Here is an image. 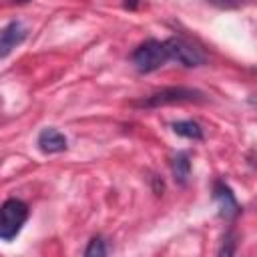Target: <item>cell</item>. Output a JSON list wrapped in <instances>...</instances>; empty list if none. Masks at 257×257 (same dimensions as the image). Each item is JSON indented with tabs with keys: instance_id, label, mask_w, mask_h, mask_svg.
I'll return each instance as SVG.
<instances>
[{
	"instance_id": "7",
	"label": "cell",
	"mask_w": 257,
	"mask_h": 257,
	"mask_svg": "<svg viewBox=\"0 0 257 257\" xmlns=\"http://www.w3.org/2000/svg\"><path fill=\"white\" fill-rule=\"evenodd\" d=\"M36 145H38V149H40L42 153H46V155L62 153V151H66V147H68L66 137H64L58 128H54V126H46V128H42V131L38 133Z\"/></svg>"
},
{
	"instance_id": "9",
	"label": "cell",
	"mask_w": 257,
	"mask_h": 257,
	"mask_svg": "<svg viewBox=\"0 0 257 257\" xmlns=\"http://www.w3.org/2000/svg\"><path fill=\"white\" fill-rule=\"evenodd\" d=\"M171 128L179 137H185V139H191V141H203V128L195 120H177V122L171 124Z\"/></svg>"
},
{
	"instance_id": "12",
	"label": "cell",
	"mask_w": 257,
	"mask_h": 257,
	"mask_svg": "<svg viewBox=\"0 0 257 257\" xmlns=\"http://www.w3.org/2000/svg\"><path fill=\"white\" fill-rule=\"evenodd\" d=\"M211 2H215L219 6H233L235 4V0H211Z\"/></svg>"
},
{
	"instance_id": "4",
	"label": "cell",
	"mask_w": 257,
	"mask_h": 257,
	"mask_svg": "<svg viewBox=\"0 0 257 257\" xmlns=\"http://www.w3.org/2000/svg\"><path fill=\"white\" fill-rule=\"evenodd\" d=\"M165 46H167V52H169V60H177L179 64H183L187 68L201 66L207 60V56L203 54V50L197 48L195 44H191L185 38L171 36V38L165 40Z\"/></svg>"
},
{
	"instance_id": "3",
	"label": "cell",
	"mask_w": 257,
	"mask_h": 257,
	"mask_svg": "<svg viewBox=\"0 0 257 257\" xmlns=\"http://www.w3.org/2000/svg\"><path fill=\"white\" fill-rule=\"evenodd\" d=\"M133 62L137 66L139 72H155L159 70L163 64H167L169 60V52H167V46H165V40H155V38H149L145 40L143 44H139L135 50H133Z\"/></svg>"
},
{
	"instance_id": "1",
	"label": "cell",
	"mask_w": 257,
	"mask_h": 257,
	"mask_svg": "<svg viewBox=\"0 0 257 257\" xmlns=\"http://www.w3.org/2000/svg\"><path fill=\"white\" fill-rule=\"evenodd\" d=\"M30 209L24 201L20 199H6L0 205V239L2 241H12L28 221Z\"/></svg>"
},
{
	"instance_id": "11",
	"label": "cell",
	"mask_w": 257,
	"mask_h": 257,
	"mask_svg": "<svg viewBox=\"0 0 257 257\" xmlns=\"http://www.w3.org/2000/svg\"><path fill=\"white\" fill-rule=\"evenodd\" d=\"M233 253H235L233 233H227V241H223V247L219 249V255H233Z\"/></svg>"
},
{
	"instance_id": "10",
	"label": "cell",
	"mask_w": 257,
	"mask_h": 257,
	"mask_svg": "<svg viewBox=\"0 0 257 257\" xmlns=\"http://www.w3.org/2000/svg\"><path fill=\"white\" fill-rule=\"evenodd\" d=\"M106 253H108V249H106L102 237H94V239H90L88 247L84 249V255H86V257H102V255H106Z\"/></svg>"
},
{
	"instance_id": "2",
	"label": "cell",
	"mask_w": 257,
	"mask_h": 257,
	"mask_svg": "<svg viewBox=\"0 0 257 257\" xmlns=\"http://www.w3.org/2000/svg\"><path fill=\"white\" fill-rule=\"evenodd\" d=\"M205 94L197 88H187V86H167L161 88L153 94H149L147 98L135 102L137 106H145V108H157V106H165V104H177V102H205Z\"/></svg>"
},
{
	"instance_id": "8",
	"label": "cell",
	"mask_w": 257,
	"mask_h": 257,
	"mask_svg": "<svg viewBox=\"0 0 257 257\" xmlns=\"http://www.w3.org/2000/svg\"><path fill=\"white\" fill-rule=\"evenodd\" d=\"M171 169H173V177L179 185H187L189 177H191V161H189V153L179 151L173 159H171Z\"/></svg>"
},
{
	"instance_id": "5",
	"label": "cell",
	"mask_w": 257,
	"mask_h": 257,
	"mask_svg": "<svg viewBox=\"0 0 257 257\" xmlns=\"http://www.w3.org/2000/svg\"><path fill=\"white\" fill-rule=\"evenodd\" d=\"M213 199H215L217 205H219V215H221V217L233 219V217H237V215L241 213V205L237 203L235 193H233L231 187H229L225 181H221V179H217L215 185H213Z\"/></svg>"
},
{
	"instance_id": "6",
	"label": "cell",
	"mask_w": 257,
	"mask_h": 257,
	"mask_svg": "<svg viewBox=\"0 0 257 257\" xmlns=\"http://www.w3.org/2000/svg\"><path fill=\"white\" fill-rule=\"evenodd\" d=\"M26 36H28V30L20 20H12L4 28H0V58L8 56L18 44L26 40Z\"/></svg>"
},
{
	"instance_id": "13",
	"label": "cell",
	"mask_w": 257,
	"mask_h": 257,
	"mask_svg": "<svg viewBox=\"0 0 257 257\" xmlns=\"http://www.w3.org/2000/svg\"><path fill=\"white\" fill-rule=\"evenodd\" d=\"M12 2H18V4H26V2H30V0H12Z\"/></svg>"
}]
</instances>
